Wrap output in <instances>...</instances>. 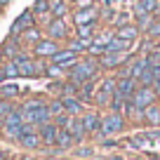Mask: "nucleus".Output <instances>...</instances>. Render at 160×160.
<instances>
[{"label":"nucleus","mask_w":160,"mask_h":160,"mask_svg":"<svg viewBox=\"0 0 160 160\" xmlns=\"http://www.w3.org/2000/svg\"><path fill=\"white\" fill-rule=\"evenodd\" d=\"M78 35H80V40L90 42V40L94 38V24H82V26H78Z\"/></svg>","instance_id":"obj_28"},{"label":"nucleus","mask_w":160,"mask_h":160,"mask_svg":"<svg viewBox=\"0 0 160 160\" xmlns=\"http://www.w3.org/2000/svg\"><path fill=\"white\" fill-rule=\"evenodd\" d=\"M125 59H127L125 52H104V57H101V66L113 68V66H120Z\"/></svg>","instance_id":"obj_16"},{"label":"nucleus","mask_w":160,"mask_h":160,"mask_svg":"<svg viewBox=\"0 0 160 160\" xmlns=\"http://www.w3.org/2000/svg\"><path fill=\"white\" fill-rule=\"evenodd\" d=\"M137 35H139V28H137V26H120L118 33H115V38L127 40V42H134Z\"/></svg>","instance_id":"obj_20"},{"label":"nucleus","mask_w":160,"mask_h":160,"mask_svg":"<svg viewBox=\"0 0 160 160\" xmlns=\"http://www.w3.org/2000/svg\"><path fill=\"white\" fill-rule=\"evenodd\" d=\"M78 155H82V158H87V155H92V148H80Z\"/></svg>","instance_id":"obj_39"},{"label":"nucleus","mask_w":160,"mask_h":160,"mask_svg":"<svg viewBox=\"0 0 160 160\" xmlns=\"http://www.w3.org/2000/svg\"><path fill=\"white\" fill-rule=\"evenodd\" d=\"M2 73H5V78H19V66L10 59L2 64Z\"/></svg>","instance_id":"obj_29"},{"label":"nucleus","mask_w":160,"mask_h":160,"mask_svg":"<svg viewBox=\"0 0 160 160\" xmlns=\"http://www.w3.org/2000/svg\"><path fill=\"white\" fill-rule=\"evenodd\" d=\"M97 73V64L92 59H85V61H78L75 66H71V82L73 85H85V82H90V78H94Z\"/></svg>","instance_id":"obj_2"},{"label":"nucleus","mask_w":160,"mask_h":160,"mask_svg":"<svg viewBox=\"0 0 160 160\" xmlns=\"http://www.w3.org/2000/svg\"><path fill=\"white\" fill-rule=\"evenodd\" d=\"M12 61L19 66V75H26V78H35V75L40 73V66L35 64V61L31 59L28 54H17Z\"/></svg>","instance_id":"obj_7"},{"label":"nucleus","mask_w":160,"mask_h":160,"mask_svg":"<svg viewBox=\"0 0 160 160\" xmlns=\"http://www.w3.org/2000/svg\"><path fill=\"white\" fill-rule=\"evenodd\" d=\"M144 120L148 122V125L158 127L160 125V106H148V108H144Z\"/></svg>","instance_id":"obj_21"},{"label":"nucleus","mask_w":160,"mask_h":160,"mask_svg":"<svg viewBox=\"0 0 160 160\" xmlns=\"http://www.w3.org/2000/svg\"><path fill=\"white\" fill-rule=\"evenodd\" d=\"M2 59H5V52H2V47H0V64H2Z\"/></svg>","instance_id":"obj_42"},{"label":"nucleus","mask_w":160,"mask_h":160,"mask_svg":"<svg viewBox=\"0 0 160 160\" xmlns=\"http://www.w3.org/2000/svg\"><path fill=\"white\" fill-rule=\"evenodd\" d=\"M47 75H50V78H64V68H61V66H57V64H50V66H47Z\"/></svg>","instance_id":"obj_34"},{"label":"nucleus","mask_w":160,"mask_h":160,"mask_svg":"<svg viewBox=\"0 0 160 160\" xmlns=\"http://www.w3.org/2000/svg\"><path fill=\"white\" fill-rule=\"evenodd\" d=\"M80 120H82V127H85L87 134H90V132H97L101 127L99 113H82V115H80Z\"/></svg>","instance_id":"obj_18"},{"label":"nucleus","mask_w":160,"mask_h":160,"mask_svg":"<svg viewBox=\"0 0 160 160\" xmlns=\"http://www.w3.org/2000/svg\"><path fill=\"white\" fill-rule=\"evenodd\" d=\"M92 92H94V85H92V82H85L82 90H80V101H90L92 99Z\"/></svg>","instance_id":"obj_33"},{"label":"nucleus","mask_w":160,"mask_h":160,"mask_svg":"<svg viewBox=\"0 0 160 160\" xmlns=\"http://www.w3.org/2000/svg\"><path fill=\"white\" fill-rule=\"evenodd\" d=\"M5 2H10V0H0V5H5Z\"/></svg>","instance_id":"obj_44"},{"label":"nucleus","mask_w":160,"mask_h":160,"mask_svg":"<svg viewBox=\"0 0 160 160\" xmlns=\"http://www.w3.org/2000/svg\"><path fill=\"white\" fill-rule=\"evenodd\" d=\"M115 87H118V80H115V78L104 80L101 87H99V92H97V104H99V106L111 104V99L115 97Z\"/></svg>","instance_id":"obj_8"},{"label":"nucleus","mask_w":160,"mask_h":160,"mask_svg":"<svg viewBox=\"0 0 160 160\" xmlns=\"http://www.w3.org/2000/svg\"><path fill=\"white\" fill-rule=\"evenodd\" d=\"M68 132H71V134H73V139H75V141H80V139H82V137L87 134V132H85V127H82V120H80L78 115H75V118H71Z\"/></svg>","instance_id":"obj_22"},{"label":"nucleus","mask_w":160,"mask_h":160,"mask_svg":"<svg viewBox=\"0 0 160 160\" xmlns=\"http://www.w3.org/2000/svg\"><path fill=\"white\" fill-rule=\"evenodd\" d=\"M52 64L61 66V68L75 66V64H78V52H73V50H64V52H61V50H59L54 57H52Z\"/></svg>","instance_id":"obj_12"},{"label":"nucleus","mask_w":160,"mask_h":160,"mask_svg":"<svg viewBox=\"0 0 160 160\" xmlns=\"http://www.w3.org/2000/svg\"><path fill=\"white\" fill-rule=\"evenodd\" d=\"M73 144H75L73 134H71L68 130H59V134H57V146H59V148H71Z\"/></svg>","instance_id":"obj_24"},{"label":"nucleus","mask_w":160,"mask_h":160,"mask_svg":"<svg viewBox=\"0 0 160 160\" xmlns=\"http://www.w3.org/2000/svg\"><path fill=\"white\" fill-rule=\"evenodd\" d=\"M68 12V7H66L64 0H50V14L57 17V19H61V17Z\"/></svg>","instance_id":"obj_26"},{"label":"nucleus","mask_w":160,"mask_h":160,"mask_svg":"<svg viewBox=\"0 0 160 160\" xmlns=\"http://www.w3.org/2000/svg\"><path fill=\"white\" fill-rule=\"evenodd\" d=\"M61 104H64L66 113H71V115H80L82 113V101L75 99L73 94H61Z\"/></svg>","instance_id":"obj_14"},{"label":"nucleus","mask_w":160,"mask_h":160,"mask_svg":"<svg viewBox=\"0 0 160 160\" xmlns=\"http://www.w3.org/2000/svg\"><path fill=\"white\" fill-rule=\"evenodd\" d=\"M0 160H7V153H5V151H0Z\"/></svg>","instance_id":"obj_41"},{"label":"nucleus","mask_w":160,"mask_h":160,"mask_svg":"<svg viewBox=\"0 0 160 160\" xmlns=\"http://www.w3.org/2000/svg\"><path fill=\"white\" fill-rule=\"evenodd\" d=\"M148 33L151 35H160V21H155V24L148 26Z\"/></svg>","instance_id":"obj_37"},{"label":"nucleus","mask_w":160,"mask_h":160,"mask_svg":"<svg viewBox=\"0 0 160 160\" xmlns=\"http://www.w3.org/2000/svg\"><path fill=\"white\" fill-rule=\"evenodd\" d=\"M31 12H33V14H45V12H50V0H38Z\"/></svg>","instance_id":"obj_32"},{"label":"nucleus","mask_w":160,"mask_h":160,"mask_svg":"<svg viewBox=\"0 0 160 160\" xmlns=\"http://www.w3.org/2000/svg\"><path fill=\"white\" fill-rule=\"evenodd\" d=\"M38 134H40L42 146H57V134H59V127L54 125V120H50V122H45V125L38 127Z\"/></svg>","instance_id":"obj_9"},{"label":"nucleus","mask_w":160,"mask_h":160,"mask_svg":"<svg viewBox=\"0 0 160 160\" xmlns=\"http://www.w3.org/2000/svg\"><path fill=\"white\" fill-rule=\"evenodd\" d=\"M0 130H2V137L12 141H19L21 130H24V118H21V111H12L2 122H0Z\"/></svg>","instance_id":"obj_3"},{"label":"nucleus","mask_w":160,"mask_h":160,"mask_svg":"<svg viewBox=\"0 0 160 160\" xmlns=\"http://www.w3.org/2000/svg\"><path fill=\"white\" fill-rule=\"evenodd\" d=\"M57 52H59V45H57L52 38H47V40H40V42H35L33 45V54L35 57H54Z\"/></svg>","instance_id":"obj_11"},{"label":"nucleus","mask_w":160,"mask_h":160,"mask_svg":"<svg viewBox=\"0 0 160 160\" xmlns=\"http://www.w3.org/2000/svg\"><path fill=\"white\" fill-rule=\"evenodd\" d=\"M122 127H125V118H122V113H115V111H111L108 115H104V118H101L99 132H101V134H118Z\"/></svg>","instance_id":"obj_5"},{"label":"nucleus","mask_w":160,"mask_h":160,"mask_svg":"<svg viewBox=\"0 0 160 160\" xmlns=\"http://www.w3.org/2000/svg\"><path fill=\"white\" fill-rule=\"evenodd\" d=\"M106 160H125V158H120V155H111V158H106Z\"/></svg>","instance_id":"obj_40"},{"label":"nucleus","mask_w":160,"mask_h":160,"mask_svg":"<svg viewBox=\"0 0 160 160\" xmlns=\"http://www.w3.org/2000/svg\"><path fill=\"white\" fill-rule=\"evenodd\" d=\"M50 160H52V158H50ZM54 160H59V158H54Z\"/></svg>","instance_id":"obj_45"},{"label":"nucleus","mask_w":160,"mask_h":160,"mask_svg":"<svg viewBox=\"0 0 160 160\" xmlns=\"http://www.w3.org/2000/svg\"><path fill=\"white\" fill-rule=\"evenodd\" d=\"M148 68H151V66H148V59L144 57V59H137L134 64L127 68V75H130L132 80H137V82H139V78H141V75H144Z\"/></svg>","instance_id":"obj_15"},{"label":"nucleus","mask_w":160,"mask_h":160,"mask_svg":"<svg viewBox=\"0 0 160 160\" xmlns=\"http://www.w3.org/2000/svg\"><path fill=\"white\" fill-rule=\"evenodd\" d=\"M85 47H90V42H85V40H73L68 45V50H73V52H82Z\"/></svg>","instance_id":"obj_35"},{"label":"nucleus","mask_w":160,"mask_h":160,"mask_svg":"<svg viewBox=\"0 0 160 160\" xmlns=\"http://www.w3.org/2000/svg\"><path fill=\"white\" fill-rule=\"evenodd\" d=\"M12 111H14L12 101H10V99H2V97H0V122H2V120H5L7 115L12 113Z\"/></svg>","instance_id":"obj_30"},{"label":"nucleus","mask_w":160,"mask_h":160,"mask_svg":"<svg viewBox=\"0 0 160 160\" xmlns=\"http://www.w3.org/2000/svg\"><path fill=\"white\" fill-rule=\"evenodd\" d=\"M73 19H75V24H78V26H82V24H94V21H97V10H94V7L78 10V12L73 14Z\"/></svg>","instance_id":"obj_17"},{"label":"nucleus","mask_w":160,"mask_h":160,"mask_svg":"<svg viewBox=\"0 0 160 160\" xmlns=\"http://www.w3.org/2000/svg\"><path fill=\"white\" fill-rule=\"evenodd\" d=\"M47 33H50V38H52V40H57V38H64V35H66L64 19H52L50 24H47Z\"/></svg>","instance_id":"obj_19"},{"label":"nucleus","mask_w":160,"mask_h":160,"mask_svg":"<svg viewBox=\"0 0 160 160\" xmlns=\"http://www.w3.org/2000/svg\"><path fill=\"white\" fill-rule=\"evenodd\" d=\"M158 2H160V0H141V5H144L151 14H153V10H155V5H158Z\"/></svg>","instance_id":"obj_36"},{"label":"nucleus","mask_w":160,"mask_h":160,"mask_svg":"<svg viewBox=\"0 0 160 160\" xmlns=\"http://www.w3.org/2000/svg\"><path fill=\"white\" fill-rule=\"evenodd\" d=\"M21 40H24V42H31V45H35V42H40V40H42V35H40V31L35 28V26H31V28H26L24 33L19 35Z\"/></svg>","instance_id":"obj_27"},{"label":"nucleus","mask_w":160,"mask_h":160,"mask_svg":"<svg viewBox=\"0 0 160 160\" xmlns=\"http://www.w3.org/2000/svg\"><path fill=\"white\" fill-rule=\"evenodd\" d=\"M47 108H50L52 118H57V115L66 113V108H64V104H61V99H54V101H52V104H47Z\"/></svg>","instance_id":"obj_31"},{"label":"nucleus","mask_w":160,"mask_h":160,"mask_svg":"<svg viewBox=\"0 0 160 160\" xmlns=\"http://www.w3.org/2000/svg\"><path fill=\"white\" fill-rule=\"evenodd\" d=\"M19 85H17V82H7V85H2L0 87V97H2V99H14V97H19Z\"/></svg>","instance_id":"obj_25"},{"label":"nucleus","mask_w":160,"mask_h":160,"mask_svg":"<svg viewBox=\"0 0 160 160\" xmlns=\"http://www.w3.org/2000/svg\"><path fill=\"white\" fill-rule=\"evenodd\" d=\"M2 80H5V73H2V66H0V82H2Z\"/></svg>","instance_id":"obj_43"},{"label":"nucleus","mask_w":160,"mask_h":160,"mask_svg":"<svg viewBox=\"0 0 160 160\" xmlns=\"http://www.w3.org/2000/svg\"><path fill=\"white\" fill-rule=\"evenodd\" d=\"M19 111H21L24 122H26V125H33V127H40V125H45V122L52 120V113H50V108H47V104L42 99L24 101V106H21Z\"/></svg>","instance_id":"obj_1"},{"label":"nucleus","mask_w":160,"mask_h":160,"mask_svg":"<svg viewBox=\"0 0 160 160\" xmlns=\"http://www.w3.org/2000/svg\"><path fill=\"white\" fill-rule=\"evenodd\" d=\"M31 26H33V12H24V14H19V19L12 24V38L21 35L26 28H31Z\"/></svg>","instance_id":"obj_13"},{"label":"nucleus","mask_w":160,"mask_h":160,"mask_svg":"<svg viewBox=\"0 0 160 160\" xmlns=\"http://www.w3.org/2000/svg\"><path fill=\"white\" fill-rule=\"evenodd\" d=\"M134 92H137V80H132L130 75H125V78H120V80H118V87H115V97H122V99L130 101Z\"/></svg>","instance_id":"obj_10"},{"label":"nucleus","mask_w":160,"mask_h":160,"mask_svg":"<svg viewBox=\"0 0 160 160\" xmlns=\"http://www.w3.org/2000/svg\"><path fill=\"white\" fill-rule=\"evenodd\" d=\"M19 144L24 146V148H28V151H35V148H40V146H42V141H40L38 127H33V125H26V122H24V130H21Z\"/></svg>","instance_id":"obj_6"},{"label":"nucleus","mask_w":160,"mask_h":160,"mask_svg":"<svg viewBox=\"0 0 160 160\" xmlns=\"http://www.w3.org/2000/svg\"><path fill=\"white\" fill-rule=\"evenodd\" d=\"M134 12H137V21H139V28H148V26H151V12L146 10L141 2L137 5V10H134Z\"/></svg>","instance_id":"obj_23"},{"label":"nucleus","mask_w":160,"mask_h":160,"mask_svg":"<svg viewBox=\"0 0 160 160\" xmlns=\"http://www.w3.org/2000/svg\"><path fill=\"white\" fill-rule=\"evenodd\" d=\"M155 97H158V94H155L153 87H137V92L132 94V99H130V106H132V108L144 111V108H148V106H153Z\"/></svg>","instance_id":"obj_4"},{"label":"nucleus","mask_w":160,"mask_h":160,"mask_svg":"<svg viewBox=\"0 0 160 160\" xmlns=\"http://www.w3.org/2000/svg\"><path fill=\"white\" fill-rule=\"evenodd\" d=\"M85 7H92V0H78V10H85Z\"/></svg>","instance_id":"obj_38"}]
</instances>
